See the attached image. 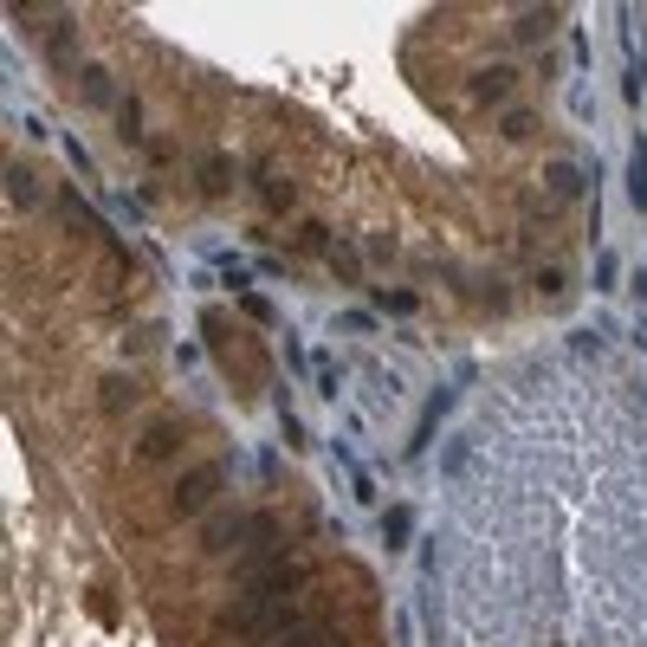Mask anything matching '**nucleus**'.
Returning a JSON list of instances; mask_svg holds the SVG:
<instances>
[{"label":"nucleus","mask_w":647,"mask_h":647,"mask_svg":"<svg viewBox=\"0 0 647 647\" xmlns=\"http://www.w3.org/2000/svg\"><path fill=\"white\" fill-rule=\"evenodd\" d=\"M220 628L240 641H285L292 628H305V609H292V602H253L240 596L227 615H220Z\"/></svg>","instance_id":"nucleus-1"},{"label":"nucleus","mask_w":647,"mask_h":647,"mask_svg":"<svg viewBox=\"0 0 647 647\" xmlns=\"http://www.w3.org/2000/svg\"><path fill=\"white\" fill-rule=\"evenodd\" d=\"M220 486H227V466L208 460V466H195V473H182V479H175L169 505H175L182 518H195V512H208V505H214V492H220Z\"/></svg>","instance_id":"nucleus-2"},{"label":"nucleus","mask_w":647,"mask_h":647,"mask_svg":"<svg viewBox=\"0 0 647 647\" xmlns=\"http://www.w3.org/2000/svg\"><path fill=\"white\" fill-rule=\"evenodd\" d=\"M512 91H518L512 65H479V72L466 78V98H473V104H512Z\"/></svg>","instance_id":"nucleus-3"},{"label":"nucleus","mask_w":647,"mask_h":647,"mask_svg":"<svg viewBox=\"0 0 647 647\" xmlns=\"http://www.w3.org/2000/svg\"><path fill=\"white\" fill-rule=\"evenodd\" d=\"M182 440H188V428H182V421H149V428H143V440H136V453H143V460L156 466V460H169V453L182 447Z\"/></svg>","instance_id":"nucleus-4"},{"label":"nucleus","mask_w":647,"mask_h":647,"mask_svg":"<svg viewBox=\"0 0 647 647\" xmlns=\"http://www.w3.org/2000/svg\"><path fill=\"white\" fill-rule=\"evenodd\" d=\"M557 26H563V13H557V7H525V13L512 20V39H518V46H544V39L557 33Z\"/></svg>","instance_id":"nucleus-5"},{"label":"nucleus","mask_w":647,"mask_h":647,"mask_svg":"<svg viewBox=\"0 0 647 647\" xmlns=\"http://www.w3.org/2000/svg\"><path fill=\"white\" fill-rule=\"evenodd\" d=\"M253 538V525H246V518H214L208 531H201V550H208V557H227L233 544H246Z\"/></svg>","instance_id":"nucleus-6"},{"label":"nucleus","mask_w":647,"mask_h":647,"mask_svg":"<svg viewBox=\"0 0 647 647\" xmlns=\"http://www.w3.org/2000/svg\"><path fill=\"white\" fill-rule=\"evenodd\" d=\"M544 188H550L557 201H583V188H589V182H583V169H576V162H563V156H557V162L544 169Z\"/></svg>","instance_id":"nucleus-7"},{"label":"nucleus","mask_w":647,"mask_h":647,"mask_svg":"<svg viewBox=\"0 0 647 647\" xmlns=\"http://www.w3.org/2000/svg\"><path fill=\"white\" fill-rule=\"evenodd\" d=\"M499 136L505 143H531V136H538V110L531 104H505L499 110Z\"/></svg>","instance_id":"nucleus-8"},{"label":"nucleus","mask_w":647,"mask_h":647,"mask_svg":"<svg viewBox=\"0 0 647 647\" xmlns=\"http://www.w3.org/2000/svg\"><path fill=\"white\" fill-rule=\"evenodd\" d=\"M408 538H415V505H389V512H382V544L408 550Z\"/></svg>","instance_id":"nucleus-9"},{"label":"nucleus","mask_w":647,"mask_h":647,"mask_svg":"<svg viewBox=\"0 0 647 647\" xmlns=\"http://www.w3.org/2000/svg\"><path fill=\"white\" fill-rule=\"evenodd\" d=\"M78 98L98 104V110L117 104V91H110V72H104V65H85V72H78Z\"/></svg>","instance_id":"nucleus-10"},{"label":"nucleus","mask_w":647,"mask_h":647,"mask_svg":"<svg viewBox=\"0 0 647 647\" xmlns=\"http://www.w3.org/2000/svg\"><path fill=\"white\" fill-rule=\"evenodd\" d=\"M628 201L647 214V136H635V149H628Z\"/></svg>","instance_id":"nucleus-11"},{"label":"nucleus","mask_w":647,"mask_h":647,"mask_svg":"<svg viewBox=\"0 0 647 647\" xmlns=\"http://www.w3.org/2000/svg\"><path fill=\"white\" fill-rule=\"evenodd\" d=\"M272 647H343L337 628H324V622H305V628H292L285 641H272Z\"/></svg>","instance_id":"nucleus-12"},{"label":"nucleus","mask_w":647,"mask_h":647,"mask_svg":"<svg viewBox=\"0 0 647 647\" xmlns=\"http://www.w3.org/2000/svg\"><path fill=\"white\" fill-rule=\"evenodd\" d=\"M376 311H382V318H415L421 298L408 292V285H389V292H376Z\"/></svg>","instance_id":"nucleus-13"},{"label":"nucleus","mask_w":647,"mask_h":647,"mask_svg":"<svg viewBox=\"0 0 647 647\" xmlns=\"http://www.w3.org/2000/svg\"><path fill=\"white\" fill-rule=\"evenodd\" d=\"M201 188L220 201V195L233 188V162H227V156H201Z\"/></svg>","instance_id":"nucleus-14"},{"label":"nucleus","mask_w":647,"mask_h":647,"mask_svg":"<svg viewBox=\"0 0 647 647\" xmlns=\"http://www.w3.org/2000/svg\"><path fill=\"white\" fill-rule=\"evenodd\" d=\"M7 188H13V208H33V201H39V175L26 169V162H13V169H7Z\"/></svg>","instance_id":"nucleus-15"},{"label":"nucleus","mask_w":647,"mask_h":647,"mask_svg":"<svg viewBox=\"0 0 647 647\" xmlns=\"http://www.w3.org/2000/svg\"><path fill=\"white\" fill-rule=\"evenodd\" d=\"M343 473H350V492H356V499H363V505H369V499H376V479H369V473H363V466H356V460H350V453H343Z\"/></svg>","instance_id":"nucleus-16"},{"label":"nucleus","mask_w":647,"mask_h":647,"mask_svg":"<svg viewBox=\"0 0 647 647\" xmlns=\"http://www.w3.org/2000/svg\"><path fill=\"white\" fill-rule=\"evenodd\" d=\"M622 285V266H615V253H602L596 259V292H615Z\"/></svg>","instance_id":"nucleus-17"},{"label":"nucleus","mask_w":647,"mask_h":647,"mask_svg":"<svg viewBox=\"0 0 647 647\" xmlns=\"http://www.w3.org/2000/svg\"><path fill=\"white\" fill-rule=\"evenodd\" d=\"M440 473H447V479H453V473H466V440H453V447L440 453Z\"/></svg>","instance_id":"nucleus-18"},{"label":"nucleus","mask_w":647,"mask_h":647,"mask_svg":"<svg viewBox=\"0 0 647 647\" xmlns=\"http://www.w3.org/2000/svg\"><path fill=\"white\" fill-rule=\"evenodd\" d=\"M635 298H641V305H647V272H635Z\"/></svg>","instance_id":"nucleus-19"}]
</instances>
